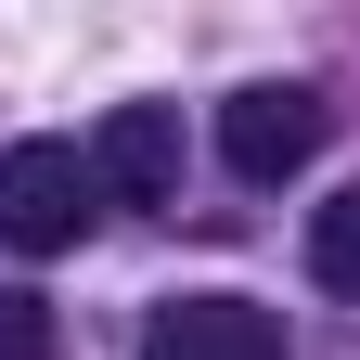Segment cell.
<instances>
[{"label": "cell", "mask_w": 360, "mask_h": 360, "mask_svg": "<svg viewBox=\"0 0 360 360\" xmlns=\"http://www.w3.org/2000/svg\"><path fill=\"white\" fill-rule=\"evenodd\" d=\"M142 360H283V322L257 296H167L142 322Z\"/></svg>", "instance_id": "277c9868"}, {"label": "cell", "mask_w": 360, "mask_h": 360, "mask_svg": "<svg viewBox=\"0 0 360 360\" xmlns=\"http://www.w3.org/2000/svg\"><path fill=\"white\" fill-rule=\"evenodd\" d=\"M90 219H103V180H90L77 142H13L0 155V232H13L26 257H65Z\"/></svg>", "instance_id": "6da1fadb"}, {"label": "cell", "mask_w": 360, "mask_h": 360, "mask_svg": "<svg viewBox=\"0 0 360 360\" xmlns=\"http://www.w3.org/2000/svg\"><path fill=\"white\" fill-rule=\"evenodd\" d=\"M322 90H296V77H270V90H245V103H219V167L232 180H296L309 155H322Z\"/></svg>", "instance_id": "7a4b0ae2"}, {"label": "cell", "mask_w": 360, "mask_h": 360, "mask_svg": "<svg viewBox=\"0 0 360 360\" xmlns=\"http://www.w3.org/2000/svg\"><path fill=\"white\" fill-rule=\"evenodd\" d=\"M0 360H52V309H39L26 283L0 296Z\"/></svg>", "instance_id": "8992f818"}, {"label": "cell", "mask_w": 360, "mask_h": 360, "mask_svg": "<svg viewBox=\"0 0 360 360\" xmlns=\"http://www.w3.org/2000/svg\"><path fill=\"white\" fill-rule=\"evenodd\" d=\"M90 180H103V206H180V116L167 103H116L103 142H90Z\"/></svg>", "instance_id": "3957f363"}, {"label": "cell", "mask_w": 360, "mask_h": 360, "mask_svg": "<svg viewBox=\"0 0 360 360\" xmlns=\"http://www.w3.org/2000/svg\"><path fill=\"white\" fill-rule=\"evenodd\" d=\"M309 270H322L335 296H360V193H335L322 219H309Z\"/></svg>", "instance_id": "5b68a950"}]
</instances>
